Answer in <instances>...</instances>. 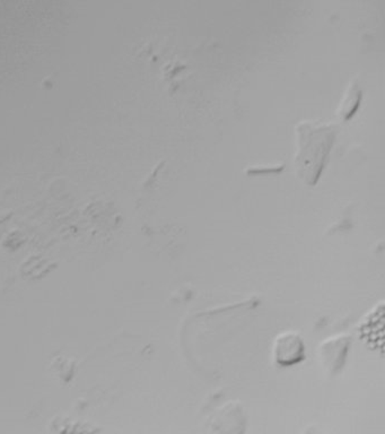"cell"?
I'll use <instances>...</instances> for the list:
<instances>
[{"instance_id":"1","label":"cell","mask_w":385,"mask_h":434,"mask_svg":"<svg viewBox=\"0 0 385 434\" xmlns=\"http://www.w3.org/2000/svg\"><path fill=\"white\" fill-rule=\"evenodd\" d=\"M271 356L273 362L280 367L298 365L305 358L303 338L296 331H284L273 340Z\"/></svg>"},{"instance_id":"2","label":"cell","mask_w":385,"mask_h":434,"mask_svg":"<svg viewBox=\"0 0 385 434\" xmlns=\"http://www.w3.org/2000/svg\"><path fill=\"white\" fill-rule=\"evenodd\" d=\"M350 349V337L347 335H336L320 344L318 356L327 374H337L346 363Z\"/></svg>"}]
</instances>
